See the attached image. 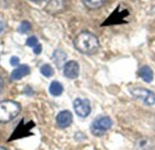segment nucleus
I'll list each match as a JSON object with an SVG mask.
<instances>
[{
    "label": "nucleus",
    "instance_id": "f257e3e1",
    "mask_svg": "<svg viewBox=\"0 0 155 150\" xmlns=\"http://www.w3.org/2000/svg\"><path fill=\"white\" fill-rule=\"evenodd\" d=\"M74 44L77 51L85 54L95 53L100 46L98 38L89 32L80 33L74 39Z\"/></svg>",
    "mask_w": 155,
    "mask_h": 150
},
{
    "label": "nucleus",
    "instance_id": "f03ea898",
    "mask_svg": "<svg viewBox=\"0 0 155 150\" xmlns=\"http://www.w3.org/2000/svg\"><path fill=\"white\" fill-rule=\"evenodd\" d=\"M21 111L19 103L14 101H3L0 102V122L5 123L15 119Z\"/></svg>",
    "mask_w": 155,
    "mask_h": 150
},
{
    "label": "nucleus",
    "instance_id": "7ed1b4c3",
    "mask_svg": "<svg viewBox=\"0 0 155 150\" xmlns=\"http://www.w3.org/2000/svg\"><path fill=\"white\" fill-rule=\"evenodd\" d=\"M112 125L113 121L109 117L100 116L93 121L91 126V131L96 137L103 136L112 127Z\"/></svg>",
    "mask_w": 155,
    "mask_h": 150
},
{
    "label": "nucleus",
    "instance_id": "20e7f679",
    "mask_svg": "<svg viewBox=\"0 0 155 150\" xmlns=\"http://www.w3.org/2000/svg\"><path fill=\"white\" fill-rule=\"evenodd\" d=\"M131 93L134 98L142 101L146 105L151 106L155 103V94L150 90L136 87L131 91Z\"/></svg>",
    "mask_w": 155,
    "mask_h": 150
},
{
    "label": "nucleus",
    "instance_id": "39448f33",
    "mask_svg": "<svg viewBox=\"0 0 155 150\" xmlns=\"http://www.w3.org/2000/svg\"><path fill=\"white\" fill-rule=\"evenodd\" d=\"M74 109L75 113L82 118L87 117L91 112V105L88 100L78 98L74 101Z\"/></svg>",
    "mask_w": 155,
    "mask_h": 150
},
{
    "label": "nucleus",
    "instance_id": "423d86ee",
    "mask_svg": "<svg viewBox=\"0 0 155 150\" xmlns=\"http://www.w3.org/2000/svg\"><path fill=\"white\" fill-rule=\"evenodd\" d=\"M64 74L68 79H75L79 75V65L74 61H70L64 65Z\"/></svg>",
    "mask_w": 155,
    "mask_h": 150
},
{
    "label": "nucleus",
    "instance_id": "0eeeda50",
    "mask_svg": "<svg viewBox=\"0 0 155 150\" xmlns=\"http://www.w3.org/2000/svg\"><path fill=\"white\" fill-rule=\"evenodd\" d=\"M73 122V115L68 110L61 111L56 117V123L61 129H65L69 127Z\"/></svg>",
    "mask_w": 155,
    "mask_h": 150
},
{
    "label": "nucleus",
    "instance_id": "6e6552de",
    "mask_svg": "<svg viewBox=\"0 0 155 150\" xmlns=\"http://www.w3.org/2000/svg\"><path fill=\"white\" fill-rule=\"evenodd\" d=\"M30 72V68L25 65H20L19 67H17L15 70H14L11 73V79L15 80V81H18L20 79H22L23 77L26 76L27 74H29Z\"/></svg>",
    "mask_w": 155,
    "mask_h": 150
},
{
    "label": "nucleus",
    "instance_id": "1a4fd4ad",
    "mask_svg": "<svg viewBox=\"0 0 155 150\" xmlns=\"http://www.w3.org/2000/svg\"><path fill=\"white\" fill-rule=\"evenodd\" d=\"M140 76L145 82H151L153 80V72L148 66H143L140 70Z\"/></svg>",
    "mask_w": 155,
    "mask_h": 150
},
{
    "label": "nucleus",
    "instance_id": "9d476101",
    "mask_svg": "<svg viewBox=\"0 0 155 150\" xmlns=\"http://www.w3.org/2000/svg\"><path fill=\"white\" fill-rule=\"evenodd\" d=\"M53 59H54V62H55V64L60 68L65 64L64 62L66 60V54L61 50H56L53 55Z\"/></svg>",
    "mask_w": 155,
    "mask_h": 150
},
{
    "label": "nucleus",
    "instance_id": "9b49d317",
    "mask_svg": "<svg viewBox=\"0 0 155 150\" xmlns=\"http://www.w3.org/2000/svg\"><path fill=\"white\" fill-rule=\"evenodd\" d=\"M64 88L63 85L58 82V81H53L50 84L49 87V92L53 95V96H60L63 93Z\"/></svg>",
    "mask_w": 155,
    "mask_h": 150
},
{
    "label": "nucleus",
    "instance_id": "f8f14e48",
    "mask_svg": "<svg viewBox=\"0 0 155 150\" xmlns=\"http://www.w3.org/2000/svg\"><path fill=\"white\" fill-rule=\"evenodd\" d=\"M84 5L90 9H96V8H99L101 7L105 0H83Z\"/></svg>",
    "mask_w": 155,
    "mask_h": 150
},
{
    "label": "nucleus",
    "instance_id": "ddd939ff",
    "mask_svg": "<svg viewBox=\"0 0 155 150\" xmlns=\"http://www.w3.org/2000/svg\"><path fill=\"white\" fill-rule=\"evenodd\" d=\"M137 150H153V145L148 139H142L137 144Z\"/></svg>",
    "mask_w": 155,
    "mask_h": 150
},
{
    "label": "nucleus",
    "instance_id": "4468645a",
    "mask_svg": "<svg viewBox=\"0 0 155 150\" xmlns=\"http://www.w3.org/2000/svg\"><path fill=\"white\" fill-rule=\"evenodd\" d=\"M41 73L45 76V77H51L54 74V69L52 68L51 65L49 64H45L41 67L40 69Z\"/></svg>",
    "mask_w": 155,
    "mask_h": 150
},
{
    "label": "nucleus",
    "instance_id": "2eb2a0df",
    "mask_svg": "<svg viewBox=\"0 0 155 150\" xmlns=\"http://www.w3.org/2000/svg\"><path fill=\"white\" fill-rule=\"evenodd\" d=\"M18 32L20 34H26L31 30V24L27 21H24L21 23V24L18 26Z\"/></svg>",
    "mask_w": 155,
    "mask_h": 150
},
{
    "label": "nucleus",
    "instance_id": "dca6fc26",
    "mask_svg": "<svg viewBox=\"0 0 155 150\" xmlns=\"http://www.w3.org/2000/svg\"><path fill=\"white\" fill-rule=\"evenodd\" d=\"M38 39L35 36H30L26 40V45L29 47H35L38 44Z\"/></svg>",
    "mask_w": 155,
    "mask_h": 150
},
{
    "label": "nucleus",
    "instance_id": "f3484780",
    "mask_svg": "<svg viewBox=\"0 0 155 150\" xmlns=\"http://www.w3.org/2000/svg\"><path fill=\"white\" fill-rule=\"evenodd\" d=\"M10 63H11L12 66H16V65H18V64H19V59H18V57L13 56V57L10 59Z\"/></svg>",
    "mask_w": 155,
    "mask_h": 150
},
{
    "label": "nucleus",
    "instance_id": "a211bd4d",
    "mask_svg": "<svg viewBox=\"0 0 155 150\" xmlns=\"http://www.w3.org/2000/svg\"><path fill=\"white\" fill-rule=\"evenodd\" d=\"M41 52H42V46L40 43H38L36 46L34 47V53L35 54H39V53H41Z\"/></svg>",
    "mask_w": 155,
    "mask_h": 150
},
{
    "label": "nucleus",
    "instance_id": "6ab92c4d",
    "mask_svg": "<svg viewBox=\"0 0 155 150\" xmlns=\"http://www.w3.org/2000/svg\"><path fill=\"white\" fill-rule=\"evenodd\" d=\"M4 29H5V24H4V22L0 21V33H2L4 31Z\"/></svg>",
    "mask_w": 155,
    "mask_h": 150
},
{
    "label": "nucleus",
    "instance_id": "aec40b11",
    "mask_svg": "<svg viewBox=\"0 0 155 150\" xmlns=\"http://www.w3.org/2000/svg\"><path fill=\"white\" fill-rule=\"evenodd\" d=\"M3 80H2V78H1V76H0V93H1V91H2V89H3Z\"/></svg>",
    "mask_w": 155,
    "mask_h": 150
},
{
    "label": "nucleus",
    "instance_id": "412c9836",
    "mask_svg": "<svg viewBox=\"0 0 155 150\" xmlns=\"http://www.w3.org/2000/svg\"><path fill=\"white\" fill-rule=\"evenodd\" d=\"M0 150H6V149H5L4 148H0Z\"/></svg>",
    "mask_w": 155,
    "mask_h": 150
},
{
    "label": "nucleus",
    "instance_id": "4be33fe9",
    "mask_svg": "<svg viewBox=\"0 0 155 150\" xmlns=\"http://www.w3.org/2000/svg\"><path fill=\"white\" fill-rule=\"evenodd\" d=\"M33 1H37L38 2V1H43V0H33Z\"/></svg>",
    "mask_w": 155,
    "mask_h": 150
}]
</instances>
